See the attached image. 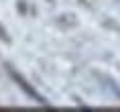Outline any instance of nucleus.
I'll return each mask as SVG.
<instances>
[{
	"mask_svg": "<svg viewBox=\"0 0 120 112\" xmlns=\"http://www.w3.org/2000/svg\"><path fill=\"white\" fill-rule=\"evenodd\" d=\"M0 39H2V41H8V35H6V31H4L2 27H0Z\"/></svg>",
	"mask_w": 120,
	"mask_h": 112,
	"instance_id": "obj_2",
	"label": "nucleus"
},
{
	"mask_svg": "<svg viewBox=\"0 0 120 112\" xmlns=\"http://www.w3.org/2000/svg\"><path fill=\"white\" fill-rule=\"evenodd\" d=\"M6 69H8V73H10V77H12V80L16 81V84H19V88H20V90H22V92L26 94V96H31V98L35 100V102H39L41 106H47V100H45L43 96H41V94H39L37 90H35V88H33L31 84H29V81H26L25 77H22V75L19 73V71H14L12 67H6Z\"/></svg>",
	"mask_w": 120,
	"mask_h": 112,
	"instance_id": "obj_1",
	"label": "nucleus"
}]
</instances>
